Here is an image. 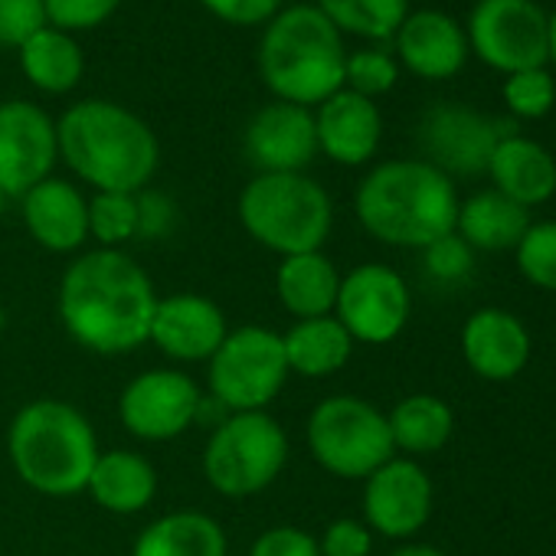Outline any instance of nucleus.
I'll return each instance as SVG.
<instances>
[{
    "instance_id": "nucleus-1",
    "label": "nucleus",
    "mask_w": 556,
    "mask_h": 556,
    "mask_svg": "<svg viewBox=\"0 0 556 556\" xmlns=\"http://www.w3.org/2000/svg\"><path fill=\"white\" fill-rule=\"evenodd\" d=\"M157 292L148 271L122 249H92L70 262L60 282L66 334L102 357L131 354L151 338Z\"/></svg>"
},
{
    "instance_id": "nucleus-2",
    "label": "nucleus",
    "mask_w": 556,
    "mask_h": 556,
    "mask_svg": "<svg viewBox=\"0 0 556 556\" xmlns=\"http://www.w3.org/2000/svg\"><path fill=\"white\" fill-rule=\"evenodd\" d=\"M60 157L96 193H141L157 164L154 131L125 105L86 99L56 122Z\"/></svg>"
},
{
    "instance_id": "nucleus-3",
    "label": "nucleus",
    "mask_w": 556,
    "mask_h": 556,
    "mask_svg": "<svg viewBox=\"0 0 556 556\" xmlns=\"http://www.w3.org/2000/svg\"><path fill=\"white\" fill-rule=\"evenodd\" d=\"M354 210L374 239L400 249H426L455 232L458 193L452 177L426 161H387L361 180Z\"/></svg>"
},
{
    "instance_id": "nucleus-4",
    "label": "nucleus",
    "mask_w": 556,
    "mask_h": 556,
    "mask_svg": "<svg viewBox=\"0 0 556 556\" xmlns=\"http://www.w3.org/2000/svg\"><path fill=\"white\" fill-rule=\"evenodd\" d=\"M8 455L27 488L47 497L83 494L99 458V439L83 409L66 400L27 403L8 429Z\"/></svg>"
},
{
    "instance_id": "nucleus-5",
    "label": "nucleus",
    "mask_w": 556,
    "mask_h": 556,
    "mask_svg": "<svg viewBox=\"0 0 556 556\" xmlns=\"http://www.w3.org/2000/svg\"><path fill=\"white\" fill-rule=\"evenodd\" d=\"M341 30L312 4L278 11L258 47V73L278 102L302 109L321 105L344 89Z\"/></svg>"
},
{
    "instance_id": "nucleus-6",
    "label": "nucleus",
    "mask_w": 556,
    "mask_h": 556,
    "mask_svg": "<svg viewBox=\"0 0 556 556\" xmlns=\"http://www.w3.org/2000/svg\"><path fill=\"white\" fill-rule=\"evenodd\" d=\"M242 229L278 255L321 252L334 226L328 190L305 174H258L239 193Z\"/></svg>"
},
{
    "instance_id": "nucleus-7",
    "label": "nucleus",
    "mask_w": 556,
    "mask_h": 556,
    "mask_svg": "<svg viewBox=\"0 0 556 556\" xmlns=\"http://www.w3.org/2000/svg\"><path fill=\"white\" fill-rule=\"evenodd\" d=\"M289 462V435L265 409L229 413L213 426L203 448L206 484L223 497L265 491Z\"/></svg>"
},
{
    "instance_id": "nucleus-8",
    "label": "nucleus",
    "mask_w": 556,
    "mask_h": 556,
    "mask_svg": "<svg viewBox=\"0 0 556 556\" xmlns=\"http://www.w3.org/2000/svg\"><path fill=\"white\" fill-rule=\"evenodd\" d=\"M312 458L334 478L367 481L393 458V435L387 416L361 396L321 400L305 429Z\"/></svg>"
},
{
    "instance_id": "nucleus-9",
    "label": "nucleus",
    "mask_w": 556,
    "mask_h": 556,
    "mask_svg": "<svg viewBox=\"0 0 556 556\" xmlns=\"http://www.w3.org/2000/svg\"><path fill=\"white\" fill-rule=\"evenodd\" d=\"M206 367L210 396L226 413H262L289 380L282 334L262 325L229 331Z\"/></svg>"
},
{
    "instance_id": "nucleus-10",
    "label": "nucleus",
    "mask_w": 556,
    "mask_h": 556,
    "mask_svg": "<svg viewBox=\"0 0 556 556\" xmlns=\"http://www.w3.org/2000/svg\"><path fill=\"white\" fill-rule=\"evenodd\" d=\"M465 37L468 50L504 76L546 66V14L536 0H478Z\"/></svg>"
},
{
    "instance_id": "nucleus-11",
    "label": "nucleus",
    "mask_w": 556,
    "mask_h": 556,
    "mask_svg": "<svg viewBox=\"0 0 556 556\" xmlns=\"http://www.w3.org/2000/svg\"><path fill=\"white\" fill-rule=\"evenodd\" d=\"M504 135H514V128L455 102H439L419 118V148L426 164L439 167L445 177L488 174V161Z\"/></svg>"
},
{
    "instance_id": "nucleus-12",
    "label": "nucleus",
    "mask_w": 556,
    "mask_h": 556,
    "mask_svg": "<svg viewBox=\"0 0 556 556\" xmlns=\"http://www.w3.org/2000/svg\"><path fill=\"white\" fill-rule=\"evenodd\" d=\"M409 289L390 265L367 262L341 275L334 318L354 338V344H390L409 321Z\"/></svg>"
},
{
    "instance_id": "nucleus-13",
    "label": "nucleus",
    "mask_w": 556,
    "mask_h": 556,
    "mask_svg": "<svg viewBox=\"0 0 556 556\" xmlns=\"http://www.w3.org/2000/svg\"><path fill=\"white\" fill-rule=\"evenodd\" d=\"M200 403L203 393L184 370H144L125 383L118 419L141 442H167L197 422Z\"/></svg>"
},
{
    "instance_id": "nucleus-14",
    "label": "nucleus",
    "mask_w": 556,
    "mask_h": 556,
    "mask_svg": "<svg viewBox=\"0 0 556 556\" xmlns=\"http://www.w3.org/2000/svg\"><path fill=\"white\" fill-rule=\"evenodd\" d=\"M56 157V122L40 105L24 99L0 105V190L24 197L53 177Z\"/></svg>"
},
{
    "instance_id": "nucleus-15",
    "label": "nucleus",
    "mask_w": 556,
    "mask_h": 556,
    "mask_svg": "<svg viewBox=\"0 0 556 556\" xmlns=\"http://www.w3.org/2000/svg\"><path fill=\"white\" fill-rule=\"evenodd\" d=\"M432 514V481L413 458H390L364 484V523L390 540H406Z\"/></svg>"
},
{
    "instance_id": "nucleus-16",
    "label": "nucleus",
    "mask_w": 556,
    "mask_h": 556,
    "mask_svg": "<svg viewBox=\"0 0 556 556\" xmlns=\"http://www.w3.org/2000/svg\"><path fill=\"white\" fill-rule=\"evenodd\" d=\"M226 334V315L213 299L177 292L157 299L148 344H154L164 357L177 364H206Z\"/></svg>"
},
{
    "instance_id": "nucleus-17",
    "label": "nucleus",
    "mask_w": 556,
    "mask_h": 556,
    "mask_svg": "<svg viewBox=\"0 0 556 556\" xmlns=\"http://www.w3.org/2000/svg\"><path fill=\"white\" fill-rule=\"evenodd\" d=\"M245 154L262 174H302L318 154L315 115L292 102L258 109L245 128Z\"/></svg>"
},
{
    "instance_id": "nucleus-18",
    "label": "nucleus",
    "mask_w": 556,
    "mask_h": 556,
    "mask_svg": "<svg viewBox=\"0 0 556 556\" xmlns=\"http://www.w3.org/2000/svg\"><path fill=\"white\" fill-rule=\"evenodd\" d=\"M400 63L419 79H452L465 70L468 37L445 11H416L396 30Z\"/></svg>"
},
{
    "instance_id": "nucleus-19",
    "label": "nucleus",
    "mask_w": 556,
    "mask_h": 556,
    "mask_svg": "<svg viewBox=\"0 0 556 556\" xmlns=\"http://www.w3.org/2000/svg\"><path fill=\"white\" fill-rule=\"evenodd\" d=\"M315 131H318L321 154H328L331 161H338L344 167H361L380 148L383 118H380V109L374 99L341 89L318 105Z\"/></svg>"
},
{
    "instance_id": "nucleus-20",
    "label": "nucleus",
    "mask_w": 556,
    "mask_h": 556,
    "mask_svg": "<svg viewBox=\"0 0 556 556\" xmlns=\"http://www.w3.org/2000/svg\"><path fill=\"white\" fill-rule=\"evenodd\" d=\"M462 354L484 380H514L530 357V334L504 308H481L462 328Z\"/></svg>"
},
{
    "instance_id": "nucleus-21",
    "label": "nucleus",
    "mask_w": 556,
    "mask_h": 556,
    "mask_svg": "<svg viewBox=\"0 0 556 556\" xmlns=\"http://www.w3.org/2000/svg\"><path fill=\"white\" fill-rule=\"evenodd\" d=\"M24 223L30 236L50 252H79L89 239V200L79 187L60 177H47L24 197Z\"/></svg>"
},
{
    "instance_id": "nucleus-22",
    "label": "nucleus",
    "mask_w": 556,
    "mask_h": 556,
    "mask_svg": "<svg viewBox=\"0 0 556 556\" xmlns=\"http://www.w3.org/2000/svg\"><path fill=\"white\" fill-rule=\"evenodd\" d=\"M488 174L494 190L507 200L520 203L523 210L546 203L556 193V161L553 154L523 135H504L488 161Z\"/></svg>"
},
{
    "instance_id": "nucleus-23",
    "label": "nucleus",
    "mask_w": 556,
    "mask_h": 556,
    "mask_svg": "<svg viewBox=\"0 0 556 556\" xmlns=\"http://www.w3.org/2000/svg\"><path fill=\"white\" fill-rule=\"evenodd\" d=\"M86 491L109 514H141L157 497V471L131 448L99 452Z\"/></svg>"
},
{
    "instance_id": "nucleus-24",
    "label": "nucleus",
    "mask_w": 556,
    "mask_h": 556,
    "mask_svg": "<svg viewBox=\"0 0 556 556\" xmlns=\"http://www.w3.org/2000/svg\"><path fill=\"white\" fill-rule=\"evenodd\" d=\"M338 289H341V271L325 252L286 255L275 271V295L282 302V308L299 321L334 315Z\"/></svg>"
},
{
    "instance_id": "nucleus-25",
    "label": "nucleus",
    "mask_w": 556,
    "mask_h": 556,
    "mask_svg": "<svg viewBox=\"0 0 556 556\" xmlns=\"http://www.w3.org/2000/svg\"><path fill=\"white\" fill-rule=\"evenodd\" d=\"M229 543L219 527L203 510H174L151 520L138 540L131 556H226Z\"/></svg>"
},
{
    "instance_id": "nucleus-26",
    "label": "nucleus",
    "mask_w": 556,
    "mask_h": 556,
    "mask_svg": "<svg viewBox=\"0 0 556 556\" xmlns=\"http://www.w3.org/2000/svg\"><path fill=\"white\" fill-rule=\"evenodd\" d=\"M282 348H286L289 374L321 380L344 370V364L354 354V338L344 331V325L334 315H325V318L295 321L282 334Z\"/></svg>"
},
{
    "instance_id": "nucleus-27",
    "label": "nucleus",
    "mask_w": 556,
    "mask_h": 556,
    "mask_svg": "<svg viewBox=\"0 0 556 556\" xmlns=\"http://www.w3.org/2000/svg\"><path fill=\"white\" fill-rule=\"evenodd\" d=\"M527 229H530V213L497 190H484L458 203L455 232L471 249H484V252L517 249Z\"/></svg>"
},
{
    "instance_id": "nucleus-28",
    "label": "nucleus",
    "mask_w": 556,
    "mask_h": 556,
    "mask_svg": "<svg viewBox=\"0 0 556 556\" xmlns=\"http://www.w3.org/2000/svg\"><path fill=\"white\" fill-rule=\"evenodd\" d=\"M21 66H24V76L37 89L63 96L79 86L86 60H83L79 43L70 34L43 27L21 47Z\"/></svg>"
},
{
    "instance_id": "nucleus-29",
    "label": "nucleus",
    "mask_w": 556,
    "mask_h": 556,
    "mask_svg": "<svg viewBox=\"0 0 556 556\" xmlns=\"http://www.w3.org/2000/svg\"><path fill=\"white\" fill-rule=\"evenodd\" d=\"M387 422H390L393 448H403L406 455H432L448 442L455 416L439 396L413 393L393 406Z\"/></svg>"
},
{
    "instance_id": "nucleus-30",
    "label": "nucleus",
    "mask_w": 556,
    "mask_h": 556,
    "mask_svg": "<svg viewBox=\"0 0 556 556\" xmlns=\"http://www.w3.org/2000/svg\"><path fill=\"white\" fill-rule=\"evenodd\" d=\"M315 8L338 30L364 40H390L409 17V0H318Z\"/></svg>"
},
{
    "instance_id": "nucleus-31",
    "label": "nucleus",
    "mask_w": 556,
    "mask_h": 556,
    "mask_svg": "<svg viewBox=\"0 0 556 556\" xmlns=\"http://www.w3.org/2000/svg\"><path fill=\"white\" fill-rule=\"evenodd\" d=\"M138 229V193H96L89 200V239H96L99 249H122Z\"/></svg>"
},
{
    "instance_id": "nucleus-32",
    "label": "nucleus",
    "mask_w": 556,
    "mask_h": 556,
    "mask_svg": "<svg viewBox=\"0 0 556 556\" xmlns=\"http://www.w3.org/2000/svg\"><path fill=\"white\" fill-rule=\"evenodd\" d=\"M517 265L527 282L543 292H556V219L530 223L517 242Z\"/></svg>"
},
{
    "instance_id": "nucleus-33",
    "label": "nucleus",
    "mask_w": 556,
    "mask_h": 556,
    "mask_svg": "<svg viewBox=\"0 0 556 556\" xmlns=\"http://www.w3.org/2000/svg\"><path fill=\"white\" fill-rule=\"evenodd\" d=\"M504 105L514 118H543L556 105V79L543 70H523L504 79Z\"/></svg>"
},
{
    "instance_id": "nucleus-34",
    "label": "nucleus",
    "mask_w": 556,
    "mask_h": 556,
    "mask_svg": "<svg viewBox=\"0 0 556 556\" xmlns=\"http://www.w3.org/2000/svg\"><path fill=\"white\" fill-rule=\"evenodd\" d=\"M396 79H400V66L383 50H361L351 53L344 63V86L364 99L387 96L396 86Z\"/></svg>"
},
{
    "instance_id": "nucleus-35",
    "label": "nucleus",
    "mask_w": 556,
    "mask_h": 556,
    "mask_svg": "<svg viewBox=\"0 0 556 556\" xmlns=\"http://www.w3.org/2000/svg\"><path fill=\"white\" fill-rule=\"evenodd\" d=\"M422 258H426V275L439 286L468 282L475 271V249L458 232H448V236L429 242L422 249Z\"/></svg>"
},
{
    "instance_id": "nucleus-36",
    "label": "nucleus",
    "mask_w": 556,
    "mask_h": 556,
    "mask_svg": "<svg viewBox=\"0 0 556 556\" xmlns=\"http://www.w3.org/2000/svg\"><path fill=\"white\" fill-rule=\"evenodd\" d=\"M122 0H43L47 21L53 30H92L105 24Z\"/></svg>"
},
{
    "instance_id": "nucleus-37",
    "label": "nucleus",
    "mask_w": 556,
    "mask_h": 556,
    "mask_svg": "<svg viewBox=\"0 0 556 556\" xmlns=\"http://www.w3.org/2000/svg\"><path fill=\"white\" fill-rule=\"evenodd\" d=\"M47 27L43 0H0V47H24Z\"/></svg>"
},
{
    "instance_id": "nucleus-38",
    "label": "nucleus",
    "mask_w": 556,
    "mask_h": 556,
    "mask_svg": "<svg viewBox=\"0 0 556 556\" xmlns=\"http://www.w3.org/2000/svg\"><path fill=\"white\" fill-rule=\"evenodd\" d=\"M249 556H321V549L308 530L278 523V527H268L255 536Z\"/></svg>"
},
{
    "instance_id": "nucleus-39",
    "label": "nucleus",
    "mask_w": 556,
    "mask_h": 556,
    "mask_svg": "<svg viewBox=\"0 0 556 556\" xmlns=\"http://www.w3.org/2000/svg\"><path fill=\"white\" fill-rule=\"evenodd\" d=\"M370 546H374L370 527L354 517L331 520L318 540L321 556H370Z\"/></svg>"
},
{
    "instance_id": "nucleus-40",
    "label": "nucleus",
    "mask_w": 556,
    "mask_h": 556,
    "mask_svg": "<svg viewBox=\"0 0 556 556\" xmlns=\"http://www.w3.org/2000/svg\"><path fill=\"white\" fill-rule=\"evenodd\" d=\"M200 4L232 27H255L271 21L282 8V0H200Z\"/></svg>"
},
{
    "instance_id": "nucleus-41",
    "label": "nucleus",
    "mask_w": 556,
    "mask_h": 556,
    "mask_svg": "<svg viewBox=\"0 0 556 556\" xmlns=\"http://www.w3.org/2000/svg\"><path fill=\"white\" fill-rule=\"evenodd\" d=\"M138 213H141L138 236H164V232H170L174 203L164 193H138Z\"/></svg>"
},
{
    "instance_id": "nucleus-42",
    "label": "nucleus",
    "mask_w": 556,
    "mask_h": 556,
    "mask_svg": "<svg viewBox=\"0 0 556 556\" xmlns=\"http://www.w3.org/2000/svg\"><path fill=\"white\" fill-rule=\"evenodd\" d=\"M390 556H445V553L435 549V546H429V543H406V546L393 549Z\"/></svg>"
},
{
    "instance_id": "nucleus-43",
    "label": "nucleus",
    "mask_w": 556,
    "mask_h": 556,
    "mask_svg": "<svg viewBox=\"0 0 556 556\" xmlns=\"http://www.w3.org/2000/svg\"><path fill=\"white\" fill-rule=\"evenodd\" d=\"M546 63L556 66V11L546 14Z\"/></svg>"
},
{
    "instance_id": "nucleus-44",
    "label": "nucleus",
    "mask_w": 556,
    "mask_h": 556,
    "mask_svg": "<svg viewBox=\"0 0 556 556\" xmlns=\"http://www.w3.org/2000/svg\"><path fill=\"white\" fill-rule=\"evenodd\" d=\"M4 328H8V312H4V302H0V338H4Z\"/></svg>"
},
{
    "instance_id": "nucleus-45",
    "label": "nucleus",
    "mask_w": 556,
    "mask_h": 556,
    "mask_svg": "<svg viewBox=\"0 0 556 556\" xmlns=\"http://www.w3.org/2000/svg\"><path fill=\"white\" fill-rule=\"evenodd\" d=\"M4 203H8V193H4V190H0V213H4Z\"/></svg>"
}]
</instances>
